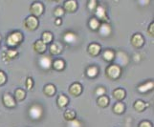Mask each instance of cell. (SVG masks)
Segmentation results:
<instances>
[{
  "label": "cell",
  "instance_id": "1",
  "mask_svg": "<svg viewBox=\"0 0 154 127\" xmlns=\"http://www.w3.org/2000/svg\"><path fill=\"white\" fill-rule=\"evenodd\" d=\"M22 41H23L22 33H20L19 31H14L8 35L6 38V44L10 48H14V47H17L22 43Z\"/></svg>",
  "mask_w": 154,
  "mask_h": 127
},
{
  "label": "cell",
  "instance_id": "2",
  "mask_svg": "<svg viewBox=\"0 0 154 127\" xmlns=\"http://www.w3.org/2000/svg\"><path fill=\"white\" fill-rule=\"evenodd\" d=\"M122 74V68L118 64H110L105 69V76L111 80H117Z\"/></svg>",
  "mask_w": 154,
  "mask_h": 127
},
{
  "label": "cell",
  "instance_id": "3",
  "mask_svg": "<svg viewBox=\"0 0 154 127\" xmlns=\"http://www.w3.org/2000/svg\"><path fill=\"white\" fill-rule=\"evenodd\" d=\"M29 117L34 119V120H38L39 119L42 115H43V109L40 106L39 104L38 103H35L33 105H31L30 108H29Z\"/></svg>",
  "mask_w": 154,
  "mask_h": 127
},
{
  "label": "cell",
  "instance_id": "4",
  "mask_svg": "<svg viewBox=\"0 0 154 127\" xmlns=\"http://www.w3.org/2000/svg\"><path fill=\"white\" fill-rule=\"evenodd\" d=\"M24 28L27 29L28 31H35L38 28V18L35 17V15H30L27 18L24 20Z\"/></svg>",
  "mask_w": 154,
  "mask_h": 127
},
{
  "label": "cell",
  "instance_id": "5",
  "mask_svg": "<svg viewBox=\"0 0 154 127\" xmlns=\"http://www.w3.org/2000/svg\"><path fill=\"white\" fill-rule=\"evenodd\" d=\"M95 15H96V18L99 21H102V22H108V17H107V11L104 5H99L96 7L94 11Z\"/></svg>",
  "mask_w": 154,
  "mask_h": 127
},
{
  "label": "cell",
  "instance_id": "6",
  "mask_svg": "<svg viewBox=\"0 0 154 127\" xmlns=\"http://www.w3.org/2000/svg\"><path fill=\"white\" fill-rule=\"evenodd\" d=\"M116 60V64H118L121 67H125L128 64L129 62V56L124 51H119L115 53V59Z\"/></svg>",
  "mask_w": 154,
  "mask_h": 127
},
{
  "label": "cell",
  "instance_id": "7",
  "mask_svg": "<svg viewBox=\"0 0 154 127\" xmlns=\"http://www.w3.org/2000/svg\"><path fill=\"white\" fill-rule=\"evenodd\" d=\"M30 13L32 15H35L36 17H39L44 12V5L39 1H35L30 6Z\"/></svg>",
  "mask_w": 154,
  "mask_h": 127
},
{
  "label": "cell",
  "instance_id": "8",
  "mask_svg": "<svg viewBox=\"0 0 154 127\" xmlns=\"http://www.w3.org/2000/svg\"><path fill=\"white\" fill-rule=\"evenodd\" d=\"M131 45L134 47L136 49H141L143 46L145 44V38L141 34H134L133 35L131 36Z\"/></svg>",
  "mask_w": 154,
  "mask_h": 127
},
{
  "label": "cell",
  "instance_id": "9",
  "mask_svg": "<svg viewBox=\"0 0 154 127\" xmlns=\"http://www.w3.org/2000/svg\"><path fill=\"white\" fill-rule=\"evenodd\" d=\"M18 56V51L13 49V48H9L6 51H4V53L2 54V59L5 62H9L11 60L14 59L15 57Z\"/></svg>",
  "mask_w": 154,
  "mask_h": 127
},
{
  "label": "cell",
  "instance_id": "10",
  "mask_svg": "<svg viewBox=\"0 0 154 127\" xmlns=\"http://www.w3.org/2000/svg\"><path fill=\"white\" fill-rule=\"evenodd\" d=\"M2 102L5 107L7 108H14L17 106V102L14 98V97L9 93H5L2 97Z\"/></svg>",
  "mask_w": 154,
  "mask_h": 127
},
{
  "label": "cell",
  "instance_id": "11",
  "mask_svg": "<svg viewBox=\"0 0 154 127\" xmlns=\"http://www.w3.org/2000/svg\"><path fill=\"white\" fill-rule=\"evenodd\" d=\"M53 59L50 56H42L38 59V65L43 69V70H49L52 68Z\"/></svg>",
  "mask_w": 154,
  "mask_h": 127
},
{
  "label": "cell",
  "instance_id": "12",
  "mask_svg": "<svg viewBox=\"0 0 154 127\" xmlns=\"http://www.w3.org/2000/svg\"><path fill=\"white\" fill-rule=\"evenodd\" d=\"M99 34L103 38H108V36L112 33V28L108 24V22H103L102 25H100L99 27Z\"/></svg>",
  "mask_w": 154,
  "mask_h": 127
},
{
  "label": "cell",
  "instance_id": "13",
  "mask_svg": "<svg viewBox=\"0 0 154 127\" xmlns=\"http://www.w3.org/2000/svg\"><path fill=\"white\" fill-rule=\"evenodd\" d=\"M63 47L61 45L60 42H51L50 46H49V52L51 56H58L62 52Z\"/></svg>",
  "mask_w": 154,
  "mask_h": 127
},
{
  "label": "cell",
  "instance_id": "14",
  "mask_svg": "<svg viewBox=\"0 0 154 127\" xmlns=\"http://www.w3.org/2000/svg\"><path fill=\"white\" fill-rule=\"evenodd\" d=\"M33 48L35 53L42 55V54H44L47 50V44L41 39H38L36 41H35V43L33 44Z\"/></svg>",
  "mask_w": 154,
  "mask_h": 127
},
{
  "label": "cell",
  "instance_id": "15",
  "mask_svg": "<svg viewBox=\"0 0 154 127\" xmlns=\"http://www.w3.org/2000/svg\"><path fill=\"white\" fill-rule=\"evenodd\" d=\"M82 93V85L79 82H75L69 87V94L73 97H79Z\"/></svg>",
  "mask_w": 154,
  "mask_h": 127
},
{
  "label": "cell",
  "instance_id": "16",
  "mask_svg": "<svg viewBox=\"0 0 154 127\" xmlns=\"http://www.w3.org/2000/svg\"><path fill=\"white\" fill-rule=\"evenodd\" d=\"M78 9V2L76 0H67L63 4V10L68 13H75Z\"/></svg>",
  "mask_w": 154,
  "mask_h": 127
},
{
  "label": "cell",
  "instance_id": "17",
  "mask_svg": "<svg viewBox=\"0 0 154 127\" xmlns=\"http://www.w3.org/2000/svg\"><path fill=\"white\" fill-rule=\"evenodd\" d=\"M100 51H102V47L98 43H91L87 47V52L91 56H97L100 55Z\"/></svg>",
  "mask_w": 154,
  "mask_h": 127
},
{
  "label": "cell",
  "instance_id": "18",
  "mask_svg": "<svg viewBox=\"0 0 154 127\" xmlns=\"http://www.w3.org/2000/svg\"><path fill=\"white\" fill-rule=\"evenodd\" d=\"M153 87H154L153 80H148V81H146V82L143 83V84H141V85L138 86L137 90H138V92L144 94V93H146L148 91H151V90H153Z\"/></svg>",
  "mask_w": 154,
  "mask_h": 127
},
{
  "label": "cell",
  "instance_id": "19",
  "mask_svg": "<svg viewBox=\"0 0 154 127\" xmlns=\"http://www.w3.org/2000/svg\"><path fill=\"white\" fill-rule=\"evenodd\" d=\"M126 96V92L124 88H117L112 92V97L117 100V101H122L125 99Z\"/></svg>",
  "mask_w": 154,
  "mask_h": 127
},
{
  "label": "cell",
  "instance_id": "20",
  "mask_svg": "<svg viewBox=\"0 0 154 127\" xmlns=\"http://www.w3.org/2000/svg\"><path fill=\"white\" fill-rule=\"evenodd\" d=\"M77 40H78V35L75 33H73V32H66L63 35V41L68 44L75 43V42H77Z\"/></svg>",
  "mask_w": 154,
  "mask_h": 127
},
{
  "label": "cell",
  "instance_id": "21",
  "mask_svg": "<svg viewBox=\"0 0 154 127\" xmlns=\"http://www.w3.org/2000/svg\"><path fill=\"white\" fill-rule=\"evenodd\" d=\"M148 106H149V104L145 102V101H143V100H140V99L136 100L133 104V108L135 109V111H137V112H139V113L144 112V111L146 110V108H147Z\"/></svg>",
  "mask_w": 154,
  "mask_h": 127
},
{
  "label": "cell",
  "instance_id": "22",
  "mask_svg": "<svg viewBox=\"0 0 154 127\" xmlns=\"http://www.w3.org/2000/svg\"><path fill=\"white\" fill-rule=\"evenodd\" d=\"M103 59L106 62H111L115 59V52L111 49H107L103 53Z\"/></svg>",
  "mask_w": 154,
  "mask_h": 127
},
{
  "label": "cell",
  "instance_id": "23",
  "mask_svg": "<svg viewBox=\"0 0 154 127\" xmlns=\"http://www.w3.org/2000/svg\"><path fill=\"white\" fill-rule=\"evenodd\" d=\"M56 92H57V89L54 84L49 83V84H47V85H45L43 88V93L47 97H54Z\"/></svg>",
  "mask_w": 154,
  "mask_h": 127
},
{
  "label": "cell",
  "instance_id": "24",
  "mask_svg": "<svg viewBox=\"0 0 154 127\" xmlns=\"http://www.w3.org/2000/svg\"><path fill=\"white\" fill-rule=\"evenodd\" d=\"M52 67L55 69L56 71H62L65 68V61L61 59H55L52 62Z\"/></svg>",
  "mask_w": 154,
  "mask_h": 127
},
{
  "label": "cell",
  "instance_id": "25",
  "mask_svg": "<svg viewBox=\"0 0 154 127\" xmlns=\"http://www.w3.org/2000/svg\"><path fill=\"white\" fill-rule=\"evenodd\" d=\"M99 75V68L95 65H91L86 69V76L90 78H95Z\"/></svg>",
  "mask_w": 154,
  "mask_h": 127
},
{
  "label": "cell",
  "instance_id": "26",
  "mask_svg": "<svg viewBox=\"0 0 154 127\" xmlns=\"http://www.w3.org/2000/svg\"><path fill=\"white\" fill-rule=\"evenodd\" d=\"M97 104L99 105L100 107H102V108L107 107L108 104H109V98H108V97L105 96V95L99 96L98 99H97Z\"/></svg>",
  "mask_w": 154,
  "mask_h": 127
},
{
  "label": "cell",
  "instance_id": "27",
  "mask_svg": "<svg viewBox=\"0 0 154 127\" xmlns=\"http://www.w3.org/2000/svg\"><path fill=\"white\" fill-rule=\"evenodd\" d=\"M69 102V98L65 96V95H60L57 99V104L60 108H64L67 106Z\"/></svg>",
  "mask_w": 154,
  "mask_h": 127
},
{
  "label": "cell",
  "instance_id": "28",
  "mask_svg": "<svg viewBox=\"0 0 154 127\" xmlns=\"http://www.w3.org/2000/svg\"><path fill=\"white\" fill-rule=\"evenodd\" d=\"M125 105L123 102L118 101V102H116L114 104V106H113V112L115 114H117V115H122V114L125 113Z\"/></svg>",
  "mask_w": 154,
  "mask_h": 127
},
{
  "label": "cell",
  "instance_id": "29",
  "mask_svg": "<svg viewBox=\"0 0 154 127\" xmlns=\"http://www.w3.org/2000/svg\"><path fill=\"white\" fill-rule=\"evenodd\" d=\"M26 98V92L22 88H17L15 89L14 91V98L17 100V101H22Z\"/></svg>",
  "mask_w": 154,
  "mask_h": 127
},
{
  "label": "cell",
  "instance_id": "30",
  "mask_svg": "<svg viewBox=\"0 0 154 127\" xmlns=\"http://www.w3.org/2000/svg\"><path fill=\"white\" fill-rule=\"evenodd\" d=\"M53 38H54V36H53V34L51 32H43V33H42L41 40L44 41L46 44H50L53 41Z\"/></svg>",
  "mask_w": 154,
  "mask_h": 127
},
{
  "label": "cell",
  "instance_id": "31",
  "mask_svg": "<svg viewBox=\"0 0 154 127\" xmlns=\"http://www.w3.org/2000/svg\"><path fill=\"white\" fill-rule=\"evenodd\" d=\"M88 25H89V28L91 29L92 31H97L99 29V27H100V23L96 17H92L91 19L89 20Z\"/></svg>",
  "mask_w": 154,
  "mask_h": 127
},
{
  "label": "cell",
  "instance_id": "32",
  "mask_svg": "<svg viewBox=\"0 0 154 127\" xmlns=\"http://www.w3.org/2000/svg\"><path fill=\"white\" fill-rule=\"evenodd\" d=\"M63 117H64L66 121H70L76 119V112L74 110H66L64 114H63Z\"/></svg>",
  "mask_w": 154,
  "mask_h": 127
},
{
  "label": "cell",
  "instance_id": "33",
  "mask_svg": "<svg viewBox=\"0 0 154 127\" xmlns=\"http://www.w3.org/2000/svg\"><path fill=\"white\" fill-rule=\"evenodd\" d=\"M97 6H98V1H97V0H88L87 9L90 11V12H94Z\"/></svg>",
  "mask_w": 154,
  "mask_h": 127
},
{
  "label": "cell",
  "instance_id": "34",
  "mask_svg": "<svg viewBox=\"0 0 154 127\" xmlns=\"http://www.w3.org/2000/svg\"><path fill=\"white\" fill-rule=\"evenodd\" d=\"M65 14V11L63 10V8L60 6L55 8V10H54V15L56 17H63V14Z\"/></svg>",
  "mask_w": 154,
  "mask_h": 127
},
{
  "label": "cell",
  "instance_id": "35",
  "mask_svg": "<svg viewBox=\"0 0 154 127\" xmlns=\"http://www.w3.org/2000/svg\"><path fill=\"white\" fill-rule=\"evenodd\" d=\"M67 122H68V126H70V127H81V126H82V123L79 119H77V118L70 120V121H67Z\"/></svg>",
  "mask_w": 154,
  "mask_h": 127
},
{
  "label": "cell",
  "instance_id": "36",
  "mask_svg": "<svg viewBox=\"0 0 154 127\" xmlns=\"http://www.w3.org/2000/svg\"><path fill=\"white\" fill-rule=\"evenodd\" d=\"M25 86L27 90H32L34 87V80L32 77H27L26 79V82H25Z\"/></svg>",
  "mask_w": 154,
  "mask_h": 127
},
{
  "label": "cell",
  "instance_id": "37",
  "mask_svg": "<svg viewBox=\"0 0 154 127\" xmlns=\"http://www.w3.org/2000/svg\"><path fill=\"white\" fill-rule=\"evenodd\" d=\"M7 82V76L3 71L0 70V86H3Z\"/></svg>",
  "mask_w": 154,
  "mask_h": 127
},
{
  "label": "cell",
  "instance_id": "38",
  "mask_svg": "<svg viewBox=\"0 0 154 127\" xmlns=\"http://www.w3.org/2000/svg\"><path fill=\"white\" fill-rule=\"evenodd\" d=\"M106 93V89L103 86H100V87H97V89L95 90V94L97 95V96H102V95H105Z\"/></svg>",
  "mask_w": 154,
  "mask_h": 127
},
{
  "label": "cell",
  "instance_id": "39",
  "mask_svg": "<svg viewBox=\"0 0 154 127\" xmlns=\"http://www.w3.org/2000/svg\"><path fill=\"white\" fill-rule=\"evenodd\" d=\"M147 33L150 36H153L154 35V22H151L148 26V29H147Z\"/></svg>",
  "mask_w": 154,
  "mask_h": 127
},
{
  "label": "cell",
  "instance_id": "40",
  "mask_svg": "<svg viewBox=\"0 0 154 127\" xmlns=\"http://www.w3.org/2000/svg\"><path fill=\"white\" fill-rule=\"evenodd\" d=\"M152 123L150 121H147V120H144L142 122L139 123V127H152Z\"/></svg>",
  "mask_w": 154,
  "mask_h": 127
},
{
  "label": "cell",
  "instance_id": "41",
  "mask_svg": "<svg viewBox=\"0 0 154 127\" xmlns=\"http://www.w3.org/2000/svg\"><path fill=\"white\" fill-rule=\"evenodd\" d=\"M138 2L141 6H147L150 3V0H138Z\"/></svg>",
  "mask_w": 154,
  "mask_h": 127
},
{
  "label": "cell",
  "instance_id": "42",
  "mask_svg": "<svg viewBox=\"0 0 154 127\" xmlns=\"http://www.w3.org/2000/svg\"><path fill=\"white\" fill-rule=\"evenodd\" d=\"M61 23H62L61 17H57L56 20H55V25H56V26H60Z\"/></svg>",
  "mask_w": 154,
  "mask_h": 127
},
{
  "label": "cell",
  "instance_id": "43",
  "mask_svg": "<svg viewBox=\"0 0 154 127\" xmlns=\"http://www.w3.org/2000/svg\"><path fill=\"white\" fill-rule=\"evenodd\" d=\"M51 1H54V2H56V3H62L64 0H51Z\"/></svg>",
  "mask_w": 154,
  "mask_h": 127
},
{
  "label": "cell",
  "instance_id": "44",
  "mask_svg": "<svg viewBox=\"0 0 154 127\" xmlns=\"http://www.w3.org/2000/svg\"><path fill=\"white\" fill-rule=\"evenodd\" d=\"M0 41H1V35H0Z\"/></svg>",
  "mask_w": 154,
  "mask_h": 127
}]
</instances>
